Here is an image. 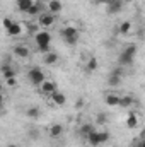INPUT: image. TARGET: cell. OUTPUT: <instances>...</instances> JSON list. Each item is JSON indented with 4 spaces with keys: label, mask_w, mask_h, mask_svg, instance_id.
<instances>
[{
    "label": "cell",
    "mask_w": 145,
    "mask_h": 147,
    "mask_svg": "<svg viewBox=\"0 0 145 147\" xmlns=\"http://www.w3.org/2000/svg\"><path fill=\"white\" fill-rule=\"evenodd\" d=\"M108 123V116L104 113H97V125H106Z\"/></svg>",
    "instance_id": "484cf974"
},
{
    "label": "cell",
    "mask_w": 145,
    "mask_h": 147,
    "mask_svg": "<svg viewBox=\"0 0 145 147\" xmlns=\"http://www.w3.org/2000/svg\"><path fill=\"white\" fill-rule=\"evenodd\" d=\"M2 74H3L5 79H12V77H15V70L10 67V63H3V65H2Z\"/></svg>",
    "instance_id": "ac0fdd59"
},
{
    "label": "cell",
    "mask_w": 145,
    "mask_h": 147,
    "mask_svg": "<svg viewBox=\"0 0 145 147\" xmlns=\"http://www.w3.org/2000/svg\"><path fill=\"white\" fill-rule=\"evenodd\" d=\"M137 51H138L137 45H128V46L119 53V57H118V65H119V67L132 65L133 60H135V57H137Z\"/></svg>",
    "instance_id": "6da1fadb"
},
{
    "label": "cell",
    "mask_w": 145,
    "mask_h": 147,
    "mask_svg": "<svg viewBox=\"0 0 145 147\" xmlns=\"http://www.w3.org/2000/svg\"><path fill=\"white\" fill-rule=\"evenodd\" d=\"M56 62H58V53L50 51V53L44 55V63H46V65H55Z\"/></svg>",
    "instance_id": "d6986e66"
},
{
    "label": "cell",
    "mask_w": 145,
    "mask_h": 147,
    "mask_svg": "<svg viewBox=\"0 0 145 147\" xmlns=\"http://www.w3.org/2000/svg\"><path fill=\"white\" fill-rule=\"evenodd\" d=\"M62 10H63V3L60 0H50L48 2V12L50 14L55 16V14H60Z\"/></svg>",
    "instance_id": "30bf717a"
},
{
    "label": "cell",
    "mask_w": 145,
    "mask_h": 147,
    "mask_svg": "<svg viewBox=\"0 0 145 147\" xmlns=\"http://www.w3.org/2000/svg\"><path fill=\"white\" fill-rule=\"evenodd\" d=\"M104 101H106L108 106H118V105H119V96L114 94V92H111V94H106Z\"/></svg>",
    "instance_id": "9a60e30c"
},
{
    "label": "cell",
    "mask_w": 145,
    "mask_h": 147,
    "mask_svg": "<svg viewBox=\"0 0 145 147\" xmlns=\"http://www.w3.org/2000/svg\"><path fill=\"white\" fill-rule=\"evenodd\" d=\"M7 147H19V146H15V144H9Z\"/></svg>",
    "instance_id": "d590c367"
},
{
    "label": "cell",
    "mask_w": 145,
    "mask_h": 147,
    "mask_svg": "<svg viewBox=\"0 0 145 147\" xmlns=\"http://www.w3.org/2000/svg\"><path fill=\"white\" fill-rule=\"evenodd\" d=\"M39 89H41V92H43L44 96H50V94H53V92L56 91V82H53V80H48V79H44V80L41 82Z\"/></svg>",
    "instance_id": "52a82bcc"
},
{
    "label": "cell",
    "mask_w": 145,
    "mask_h": 147,
    "mask_svg": "<svg viewBox=\"0 0 145 147\" xmlns=\"http://www.w3.org/2000/svg\"><path fill=\"white\" fill-rule=\"evenodd\" d=\"M130 31H132V22H130V21L121 22L119 28H118V33H119V34H128Z\"/></svg>",
    "instance_id": "7402d4cb"
},
{
    "label": "cell",
    "mask_w": 145,
    "mask_h": 147,
    "mask_svg": "<svg viewBox=\"0 0 145 147\" xmlns=\"http://www.w3.org/2000/svg\"><path fill=\"white\" fill-rule=\"evenodd\" d=\"M14 55L17 57V58H28L29 55H31V50H29V46H26V45H15L14 46Z\"/></svg>",
    "instance_id": "ba28073f"
},
{
    "label": "cell",
    "mask_w": 145,
    "mask_h": 147,
    "mask_svg": "<svg viewBox=\"0 0 145 147\" xmlns=\"http://www.w3.org/2000/svg\"><path fill=\"white\" fill-rule=\"evenodd\" d=\"M138 125V115L137 113H130L128 118H126V127L128 128H137Z\"/></svg>",
    "instance_id": "2e32d148"
},
{
    "label": "cell",
    "mask_w": 145,
    "mask_h": 147,
    "mask_svg": "<svg viewBox=\"0 0 145 147\" xmlns=\"http://www.w3.org/2000/svg\"><path fill=\"white\" fill-rule=\"evenodd\" d=\"M2 24H3V28H5V29H9V28H10V26L14 24V21H12L10 17H5V19L2 21Z\"/></svg>",
    "instance_id": "4316f807"
},
{
    "label": "cell",
    "mask_w": 145,
    "mask_h": 147,
    "mask_svg": "<svg viewBox=\"0 0 145 147\" xmlns=\"http://www.w3.org/2000/svg\"><path fill=\"white\" fill-rule=\"evenodd\" d=\"M5 31H7V34H9V36L15 38V36H19V34L22 33V26H21L19 22H14V24H12L9 29H5Z\"/></svg>",
    "instance_id": "4fadbf2b"
},
{
    "label": "cell",
    "mask_w": 145,
    "mask_h": 147,
    "mask_svg": "<svg viewBox=\"0 0 145 147\" xmlns=\"http://www.w3.org/2000/svg\"><path fill=\"white\" fill-rule=\"evenodd\" d=\"M132 105H133V98L132 96H119V105L118 106H121V108H132Z\"/></svg>",
    "instance_id": "44dd1931"
},
{
    "label": "cell",
    "mask_w": 145,
    "mask_h": 147,
    "mask_svg": "<svg viewBox=\"0 0 145 147\" xmlns=\"http://www.w3.org/2000/svg\"><path fill=\"white\" fill-rule=\"evenodd\" d=\"M109 74H111V75H118V77H121V75H123V67H116V69H113Z\"/></svg>",
    "instance_id": "83f0119b"
},
{
    "label": "cell",
    "mask_w": 145,
    "mask_h": 147,
    "mask_svg": "<svg viewBox=\"0 0 145 147\" xmlns=\"http://www.w3.org/2000/svg\"><path fill=\"white\" fill-rule=\"evenodd\" d=\"M28 79H29L31 84H34V86H41V82H43L46 77H44V72H43L39 67H33V69L28 72Z\"/></svg>",
    "instance_id": "277c9868"
},
{
    "label": "cell",
    "mask_w": 145,
    "mask_h": 147,
    "mask_svg": "<svg viewBox=\"0 0 145 147\" xmlns=\"http://www.w3.org/2000/svg\"><path fill=\"white\" fill-rule=\"evenodd\" d=\"M0 113H2V103H0Z\"/></svg>",
    "instance_id": "8d00e7d4"
},
{
    "label": "cell",
    "mask_w": 145,
    "mask_h": 147,
    "mask_svg": "<svg viewBox=\"0 0 145 147\" xmlns=\"http://www.w3.org/2000/svg\"><path fill=\"white\" fill-rule=\"evenodd\" d=\"M48 98H50L56 106H63V105L67 103V96H65L63 92H58V91H55V92H53V94H50Z\"/></svg>",
    "instance_id": "9c48e42d"
},
{
    "label": "cell",
    "mask_w": 145,
    "mask_h": 147,
    "mask_svg": "<svg viewBox=\"0 0 145 147\" xmlns=\"http://www.w3.org/2000/svg\"><path fill=\"white\" fill-rule=\"evenodd\" d=\"M121 3H128V2H132V0H119Z\"/></svg>",
    "instance_id": "e575fe53"
},
{
    "label": "cell",
    "mask_w": 145,
    "mask_h": 147,
    "mask_svg": "<svg viewBox=\"0 0 145 147\" xmlns=\"http://www.w3.org/2000/svg\"><path fill=\"white\" fill-rule=\"evenodd\" d=\"M85 139H87V142H89L92 147H97V146H101V144H106V142H108L109 134L108 132H99V130L94 128L91 134L85 135Z\"/></svg>",
    "instance_id": "7a4b0ae2"
},
{
    "label": "cell",
    "mask_w": 145,
    "mask_h": 147,
    "mask_svg": "<svg viewBox=\"0 0 145 147\" xmlns=\"http://www.w3.org/2000/svg\"><path fill=\"white\" fill-rule=\"evenodd\" d=\"M39 51L46 55V53H50V51H51V48H50V45H48V46H41V48H39Z\"/></svg>",
    "instance_id": "f546056e"
},
{
    "label": "cell",
    "mask_w": 145,
    "mask_h": 147,
    "mask_svg": "<svg viewBox=\"0 0 145 147\" xmlns=\"http://www.w3.org/2000/svg\"><path fill=\"white\" fill-rule=\"evenodd\" d=\"M108 84L111 86V87H116V86H119V84H121V77H118V75H111V74H109Z\"/></svg>",
    "instance_id": "cb8c5ba5"
},
{
    "label": "cell",
    "mask_w": 145,
    "mask_h": 147,
    "mask_svg": "<svg viewBox=\"0 0 145 147\" xmlns=\"http://www.w3.org/2000/svg\"><path fill=\"white\" fill-rule=\"evenodd\" d=\"M60 36L63 38V41L67 43V45H77V41H79V29L75 28V26H65L62 31H60Z\"/></svg>",
    "instance_id": "3957f363"
},
{
    "label": "cell",
    "mask_w": 145,
    "mask_h": 147,
    "mask_svg": "<svg viewBox=\"0 0 145 147\" xmlns=\"http://www.w3.org/2000/svg\"><path fill=\"white\" fill-rule=\"evenodd\" d=\"M3 101V94H2V91H0V103Z\"/></svg>",
    "instance_id": "836d02e7"
},
{
    "label": "cell",
    "mask_w": 145,
    "mask_h": 147,
    "mask_svg": "<svg viewBox=\"0 0 145 147\" xmlns=\"http://www.w3.org/2000/svg\"><path fill=\"white\" fill-rule=\"evenodd\" d=\"M34 41H36V46L41 48V46H48L51 43V34L48 31H38L36 36H34Z\"/></svg>",
    "instance_id": "5b68a950"
},
{
    "label": "cell",
    "mask_w": 145,
    "mask_h": 147,
    "mask_svg": "<svg viewBox=\"0 0 145 147\" xmlns=\"http://www.w3.org/2000/svg\"><path fill=\"white\" fill-rule=\"evenodd\" d=\"M7 84H9L10 87H15V84H17V80H15V77H12V79H7Z\"/></svg>",
    "instance_id": "4dcf8cb0"
},
{
    "label": "cell",
    "mask_w": 145,
    "mask_h": 147,
    "mask_svg": "<svg viewBox=\"0 0 145 147\" xmlns=\"http://www.w3.org/2000/svg\"><path fill=\"white\" fill-rule=\"evenodd\" d=\"M29 137L31 139H38L39 137V130L38 128H29Z\"/></svg>",
    "instance_id": "f1b7e54d"
},
{
    "label": "cell",
    "mask_w": 145,
    "mask_h": 147,
    "mask_svg": "<svg viewBox=\"0 0 145 147\" xmlns=\"http://www.w3.org/2000/svg\"><path fill=\"white\" fill-rule=\"evenodd\" d=\"M111 2H114V0H97V3H103V5H109Z\"/></svg>",
    "instance_id": "d6a6232c"
},
{
    "label": "cell",
    "mask_w": 145,
    "mask_h": 147,
    "mask_svg": "<svg viewBox=\"0 0 145 147\" xmlns=\"http://www.w3.org/2000/svg\"><path fill=\"white\" fill-rule=\"evenodd\" d=\"M92 130H94V127H92V125H91V123H84V125H82V127H80V134H82V135H84V137H85V135H87V134H91V132H92Z\"/></svg>",
    "instance_id": "d4e9b609"
},
{
    "label": "cell",
    "mask_w": 145,
    "mask_h": 147,
    "mask_svg": "<svg viewBox=\"0 0 145 147\" xmlns=\"http://www.w3.org/2000/svg\"><path fill=\"white\" fill-rule=\"evenodd\" d=\"M33 3H34V0H17V9H19L21 12H24V14H26Z\"/></svg>",
    "instance_id": "e0dca14e"
},
{
    "label": "cell",
    "mask_w": 145,
    "mask_h": 147,
    "mask_svg": "<svg viewBox=\"0 0 145 147\" xmlns=\"http://www.w3.org/2000/svg\"><path fill=\"white\" fill-rule=\"evenodd\" d=\"M41 9H43V3H41V2H34V3L29 7V10H28L26 14H28V16H31V17H36V16L41 14Z\"/></svg>",
    "instance_id": "5bb4252c"
},
{
    "label": "cell",
    "mask_w": 145,
    "mask_h": 147,
    "mask_svg": "<svg viewBox=\"0 0 145 147\" xmlns=\"http://www.w3.org/2000/svg\"><path fill=\"white\" fill-rule=\"evenodd\" d=\"M38 22H39V26H43V28H50V26L55 24V16L50 14V12H41V14L38 16Z\"/></svg>",
    "instance_id": "8992f818"
},
{
    "label": "cell",
    "mask_w": 145,
    "mask_h": 147,
    "mask_svg": "<svg viewBox=\"0 0 145 147\" xmlns=\"http://www.w3.org/2000/svg\"><path fill=\"white\" fill-rule=\"evenodd\" d=\"M97 65H99V63H97V58H96V57H91L89 62H87V72L89 74L96 72V70H97Z\"/></svg>",
    "instance_id": "603a6c76"
},
{
    "label": "cell",
    "mask_w": 145,
    "mask_h": 147,
    "mask_svg": "<svg viewBox=\"0 0 145 147\" xmlns=\"http://www.w3.org/2000/svg\"><path fill=\"white\" fill-rule=\"evenodd\" d=\"M39 113H41L39 106H31V108L26 110V116L31 118V120H36V118H39Z\"/></svg>",
    "instance_id": "ffe728a7"
},
{
    "label": "cell",
    "mask_w": 145,
    "mask_h": 147,
    "mask_svg": "<svg viewBox=\"0 0 145 147\" xmlns=\"http://www.w3.org/2000/svg\"><path fill=\"white\" fill-rule=\"evenodd\" d=\"M82 106H84V99H79V101L75 103V110H80Z\"/></svg>",
    "instance_id": "1f68e13d"
},
{
    "label": "cell",
    "mask_w": 145,
    "mask_h": 147,
    "mask_svg": "<svg viewBox=\"0 0 145 147\" xmlns=\"http://www.w3.org/2000/svg\"><path fill=\"white\" fill-rule=\"evenodd\" d=\"M50 137H53V139H58L62 134H63V125L62 123H53L51 127H50Z\"/></svg>",
    "instance_id": "8fae6325"
},
{
    "label": "cell",
    "mask_w": 145,
    "mask_h": 147,
    "mask_svg": "<svg viewBox=\"0 0 145 147\" xmlns=\"http://www.w3.org/2000/svg\"><path fill=\"white\" fill-rule=\"evenodd\" d=\"M123 5H125V3H121L119 0H114V2H111L108 5V12L109 14H119V12L123 10Z\"/></svg>",
    "instance_id": "7c38bea8"
},
{
    "label": "cell",
    "mask_w": 145,
    "mask_h": 147,
    "mask_svg": "<svg viewBox=\"0 0 145 147\" xmlns=\"http://www.w3.org/2000/svg\"><path fill=\"white\" fill-rule=\"evenodd\" d=\"M0 91H2V82H0Z\"/></svg>",
    "instance_id": "74e56055"
}]
</instances>
